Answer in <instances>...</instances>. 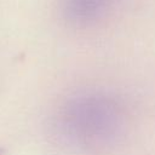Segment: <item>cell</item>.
Segmentation results:
<instances>
[{
    "mask_svg": "<svg viewBox=\"0 0 155 155\" xmlns=\"http://www.w3.org/2000/svg\"><path fill=\"white\" fill-rule=\"evenodd\" d=\"M113 0H68L67 8L71 17L78 19H91L103 13Z\"/></svg>",
    "mask_w": 155,
    "mask_h": 155,
    "instance_id": "1",
    "label": "cell"
},
{
    "mask_svg": "<svg viewBox=\"0 0 155 155\" xmlns=\"http://www.w3.org/2000/svg\"><path fill=\"white\" fill-rule=\"evenodd\" d=\"M0 155H1V153H0Z\"/></svg>",
    "mask_w": 155,
    "mask_h": 155,
    "instance_id": "2",
    "label": "cell"
}]
</instances>
